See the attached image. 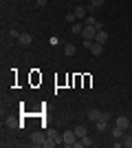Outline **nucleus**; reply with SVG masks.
Returning a JSON list of instances; mask_svg holds the SVG:
<instances>
[{"label":"nucleus","mask_w":132,"mask_h":148,"mask_svg":"<svg viewBox=\"0 0 132 148\" xmlns=\"http://www.w3.org/2000/svg\"><path fill=\"white\" fill-rule=\"evenodd\" d=\"M84 22H79V20H77V22H73V25H70V31H73V36H82V31H84Z\"/></svg>","instance_id":"nucleus-8"},{"label":"nucleus","mask_w":132,"mask_h":148,"mask_svg":"<svg viewBox=\"0 0 132 148\" xmlns=\"http://www.w3.org/2000/svg\"><path fill=\"white\" fill-rule=\"evenodd\" d=\"M46 2H49V0H38V2H35V7H38V9H42V7L46 5Z\"/></svg>","instance_id":"nucleus-21"},{"label":"nucleus","mask_w":132,"mask_h":148,"mask_svg":"<svg viewBox=\"0 0 132 148\" xmlns=\"http://www.w3.org/2000/svg\"><path fill=\"white\" fill-rule=\"evenodd\" d=\"M114 126H119V128H123L128 133V128H130V119H128L126 115H119V117L114 119Z\"/></svg>","instance_id":"nucleus-4"},{"label":"nucleus","mask_w":132,"mask_h":148,"mask_svg":"<svg viewBox=\"0 0 132 148\" xmlns=\"http://www.w3.org/2000/svg\"><path fill=\"white\" fill-rule=\"evenodd\" d=\"M101 5H104V0H90V5H88V11L93 13V11H95V9H99V7H101Z\"/></svg>","instance_id":"nucleus-15"},{"label":"nucleus","mask_w":132,"mask_h":148,"mask_svg":"<svg viewBox=\"0 0 132 148\" xmlns=\"http://www.w3.org/2000/svg\"><path fill=\"white\" fill-rule=\"evenodd\" d=\"M108 119H110V113H101V117L95 122V128L99 130V133H104V130H108Z\"/></svg>","instance_id":"nucleus-1"},{"label":"nucleus","mask_w":132,"mask_h":148,"mask_svg":"<svg viewBox=\"0 0 132 148\" xmlns=\"http://www.w3.org/2000/svg\"><path fill=\"white\" fill-rule=\"evenodd\" d=\"M73 130H75V135L79 137V139H82L84 135H88V128H86V126H75Z\"/></svg>","instance_id":"nucleus-14"},{"label":"nucleus","mask_w":132,"mask_h":148,"mask_svg":"<svg viewBox=\"0 0 132 148\" xmlns=\"http://www.w3.org/2000/svg\"><path fill=\"white\" fill-rule=\"evenodd\" d=\"M82 38L84 40H95V38H97V29H95V27H84V31H82Z\"/></svg>","instance_id":"nucleus-3"},{"label":"nucleus","mask_w":132,"mask_h":148,"mask_svg":"<svg viewBox=\"0 0 132 148\" xmlns=\"http://www.w3.org/2000/svg\"><path fill=\"white\" fill-rule=\"evenodd\" d=\"M53 146H57V144L53 142V139H49V137H46V142H44V148H53Z\"/></svg>","instance_id":"nucleus-20"},{"label":"nucleus","mask_w":132,"mask_h":148,"mask_svg":"<svg viewBox=\"0 0 132 148\" xmlns=\"http://www.w3.org/2000/svg\"><path fill=\"white\" fill-rule=\"evenodd\" d=\"M75 53H77V49H75V44H73V42H64V56H75Z\"/></svg>","instance_id":"nucleus-9"},{"label":"nucleus","mask_w":132,"mask_h":148,"mask_svg":"<svg viewBox=\"0 0 132 148\" xmlns=\"http://www.w3.org/2000/svg\"><path fill=\"white\" fill-rule=\"evenodd\" d=\"M18 42L22 44V47H29V44L33 42V36H31V33H20V38H18Z\"/></svg>","instance_id":"nucleus-7"},{"label":"nucleus","mask_w":132,"mask_h":148,"mask_svg":"<svg viewBox=\"0 0 132 148\" xmlns=\"http://www.w3.org/2000/svg\"><path fill=\"white\" fill-rule=\"evenodd\" d=\"M108 40H110V36H108V31H106V29L97 31V38H95V42H99V44H106Z\"/></svg>","instance_id":"nucleus-5"},{"label":"nucleus","mask_w":132,"mask_h":148,"mask_svg":"<svg viewBox=\"0 0 132 148\" xmlns=\"http://www.w3.org/2000/svg\"><path fill=\"white\" fill-rule=\"evenodd\" d=\"M46 137H49V139H53L55 144H62V135H60L57 130H53V128H46Z\"/></svg>","instance_id":"nucleus-6"},{"label":"nucleus","mask_w":132,"mask_h":148,"mask_svg":"<svg viewBox=\"0 0 132 148\" xmlns=\"http://www.w3.org/2000/svg\"><path fill=\"white\" fill-rule=\"evenodd\" d=\"M79 142H82V146H86V148H88V146H93V139H90L88 135H84L82 139H79Z\"/></svg>","instance_id":"nucleus-16"},{"label":"nucleus","mask_w":132,"mask_h":148,"mask_svg":"<svg viewBox=\"0 0 132 148\" xmlns=\"http://www.w3.org/2000/svg\"><path fill=\"white\" fill-rule=\"evenodd\" d=\"M18 126H20V124L16 122V119H11V117L7 119V128H18Z\"/></svg>","instance_id":"nucleus-18"},{"label":"nucleus","mask_w":132,"mask_h":148,"mask_svg":"<svg viewBox=\"0 0 132 148\" xmlns=\"http://www.w3.org/2000/svg\"><path fill=\"white\" fill-rule=\"evenodd\" d=\"M9 38H20V33L16 29H11V31H9Z\"/></svg>","instance_id":"nucleus-22"},{"label":"nucleus","mask_w":132,"mask_h":148,"mask_svg":"<svg viewBox=\"0 0 132 148\" xmlns=\"http://www.w3.org/2000/svg\"><path fill=\"white\" fill-rule=\"evenodd\" d=\"M46 142V133H33L31 135V144L33 146H44Z\"/></svg>","instance_id":"nucleus-2"},{"label":"nucleus","mask_w":132,"mask_h":148,"mask_svg":"<svg viewBox=\"0 0 132 148\" xmlns=\"http://www.w3.org/2000/svg\"><path fill=\"white\" fill-rule=\"evenodd\" d=\"M88 51H93V56H101L104 53V44H99V42H95L93 40V44H90V49Z\"/></svg>","instance_id":"nucleus-10"},{"label":"nucleus","mask_w":132,"mask_h":148,"mask_svg":"<svg viewBox=\"0 0 132 148\" xmlns=\"http://www.w3.org/2000/svg\"><path fill=\"white\" fill-rule=\"evenodd\" d=\"M123 146L132 148V135H123Z\"/></svg>","instance_id":"nucleus-17"},{"label":"nucleus","mask_w":132,"mask_h":148,"mask_svg":"<svg viewBox=\"0 0 132 148\" xmlns=\"http://www.w3.org/2000/svg\"><path fill=\"white\" fill-rule=\"evenodd\" d=\"M77 16V20H84L86 18V13H88V7H75V11H73Z\"/></svg>","instance_id":"nucleus-12"},{"label":"nucleus","mask_w":132,"mask_h":148,"mask_svg":"<svg viewBox=\"0 0 132 148\" xmlns=\"http://www.w3.org/2000/svg\"><path fill=\"white\" fill-rule=\"evenodd\" d=\"M66 22H70V25L77 22V16H75V13H68V16H66Z\"/></svg>","instance_id":"nucleus-19"},{"label":"nucleus","mask_w":132,"mask_h":148,"mask_svg":"<svg viewBox=\"0 0 132 148\" xmlns=\"http://www.w3.org/2000/svg\"><path fill=\"white\" fill-rule=\"evenodd\" d=\"M99 117H101V113L97 111V108H90V111H88V119H90V122H93V124L97 122V119H99Z\"/></svg>","instance_id":"nucleus-13"},{"label":"nucleus","mask_w":132,"mask_h":148,"mask_svg":"<svg viewBox=\"0 0 132 148\" xmlns=\"http://www.w3.org/2000/svg\"><path fill=\"white\" fill-rule=\"evenodd\" d=\"M110 133H112L114 139H123V135H126V130L119 128V126H112V128H110Z\"/></svg>","instance_id":"nucleus-11"}]
</instances>
